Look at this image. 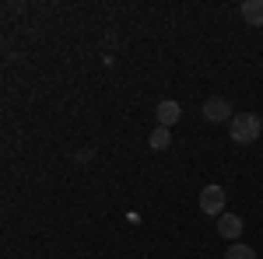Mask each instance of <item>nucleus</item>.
I'll use <instances>...</instances> for the list:
<instances>
[{
  "mask_svg": "<svg viewBox=\"0 0 263 259\" xmlns=\"http://www.w3.org/2000/svg\"><path fill=\"white\" fill-rule=\"evenodd\" d=\"M228 133H232V140L235 144H242V147H249V144H256L263 133V119L256 116V112H239L235 119L228 123Z\"/></svg>",
  "mask_w": 263,
  "mask_h": 259,
  "instance_id": "nucleus-1",
  "label": "nucleus"
},
{
  "mask_svg": "<svg viewBox=\"0 0 263 259\" xmlns=\"http://www.w3.org/2000/svg\"><path fill=\"white\" fill-rule=\"evenodd\" d=\"M168 144H172V137H168V130H165V126H158V130L151 133V147H155V151H165Z\"/></svg>",
  "mask_w": 263,
  "mask_h": 259,
  "instance_id": "nucleus-8",
  "label": "nucleus"
},
{
  "mask_svg": "<svg viewBox=\"0 0 263 259\" xmlns=\"http://www.w3.org/2000/svg\"><path fill=\"white\" fill-rule=\"evenodd\" d=\"M224 259H256V252H253L249 245H242V242H232V245L224 249Z\"/></svg>",
  "mask_w": 263,
  "mask_h": 259,
  "instance_id": "nucleus-7",
  "label": "nucleus"
},
{
  "mask_svg": "<svg viewBox=\"0 0 263 259\" xmlns=\"http://www.w3.org/2000/svg\"><path fill=\"white\" fill-rule=\"evenodd\" d=\"M203 119H207V123H232L235 116H232L228 98H207V102H203Z\"/></svg>",
  "mask_w": 263,
  "mask_h": 259,
  "instance_id": "nucleus-3",
  "label": "nucleus"
},
{
  "mask_svg": "<svg viewBox=\"0 0 263 259\" xmlns=\"http://www.w3.org/2000/svg\"><path fill=\"white\" fill-rule=\"evenodd\" d=\"M242 18L249 21V25L260 28V25H263V0H246V4H242Z\"/></svg>",
  "mask_w": 263,
  "mask_h": 259,
  "instance_id": "nucleus-6",
  "label": "nucleus"
},
{
  "mask_svg": "<svg viewBox=\"0 0 263 259\" xmlns=\"http://www.w3.org/2000/svg\"><path fill=\"white\" fill-rule=\"evenodd\" d=\"M179 116H182V105L179 102H172V98H165V102H158V126H176L179 123Z\"/></svg>",
  "mask_w": 263,
  "mask_h": 259,
  "instance_id": "nucleus-4",
  "label": "nucleus"
},
{
  "mask_svg": "<svg viewBox=\"0 0 263 259\" xmlns=\"http://www.w3.org/2000/svg\"><path fill=\"white\" fill-rule=\"evenodd\" d=\"M218 235L235 242L239 235H242V217H235V214H221V217H218Z\"/></svg>",
  "mask_w": 263,
  "mask_h": 259,
  "instance_id": "nucleus-5",
  "label": "nucleus"
},
{
  "mask_svg": "<svg viewBox=\"0 0 263 259\" xmlns=\"http://www.w3.org/2000/svg\"><path fill=\"white\" fill-rule=\"evenodd\" d=\"M224 189L221 186H203L200 189V210L207 214V217H221L224 214Z\"/></svg>",
  "mask_w": 263,
  "mask_h": 259,
  "instance_id": "nucleus-2",
  "label": "nucleus"
}]
</instances>
